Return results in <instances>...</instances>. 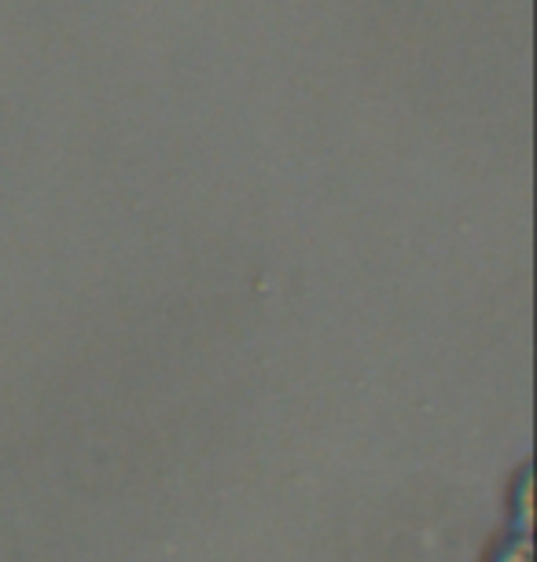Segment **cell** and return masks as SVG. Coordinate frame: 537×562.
<instances>
[{"label":"cell","instance_id":"1","mask_svg":"<svg viewBox=\"0 0 537 562\" xmlns=\"http://www.w3.org/2000/svg\"><path fill=\"white\" fill-rule=\"evenodd\" d=\"M497 562H530V533H523L515 544H508L497 555Z\"/></svg>","mask_w":537,"mask_h":562}]
</instances>
